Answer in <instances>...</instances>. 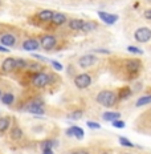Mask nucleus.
Returning a JSON list of instances; mask_svg holds the SVG:
<instances>
[{"mask_svg": "<svg viewBox=\"0 0 151 154\" xmlns=\"http://www.w3.org/2000/svg\"><path fill=\"white\" fill-rule=\"evenodd\" d=\"M4 138H5L7 145L11 147V149H14V150L27 147L32 142V140L29 138L28 133L23 128V125L19 122V120L16 117H15L14 122H12L11 129L8 130V133L5 134Z\"/></svg>", "mask_w": 151, "mask_h": 154, "instance_id": "nucleus-4", "label": "nucleus"}, {"mask_svg": "<svg viewBox=\"0 0 151 154\" xmlns=\"http://www.w3.org/2000/svg\"><path fill=\"white\" fill-rule=\"evenodd\" d=\"M142 17L147 21V23H150V24H151V7H147V8H144V9H143V12H142Z\"/></svg>", "mask_w": 151, "mask_h": 154, "instance_id": "nucleus-35", "label": "nucleus"}, {"mask_svg": "<svg viewBox=\"0 0 151 154\" xmlns=\"http://www.w3.org/2000/svg\"><path fill=\"white\" fill-rule=\"evenodd\" d=\"M144 84H146V88H151V63L149 66H146V69H144Z\"/></svg>", "mask_w": 151, "mask_h": 154, "instance_id": "nucleus-30", "label": "nucleus"}, {"mask_svg": "<svg viewBox=\"0 0 151 154\" xmlns=\"http://www.w3.org/2000/svg\"><path fill=\"white\" fill-rule=\"evenodd\" d=\"M144 2H146V3H147V4H149V5H150V7H151V0H144Z\"/></svg>", "mask_w": 151, "mask_h": 154, "instance_id": "nucleus-44", "label": "nucleus"}, {"mask_svg": "<svg viewBox=\"0 0 151 154\" xmlns=\"http://www.w3.org/2000/svg\"><path fill=\"white\" fill-rule=\"evenodd\" d=\"M15 64H16V57L15 56H7L0 61V76L7 77L12 76L15 70Z\"/></svg>", "mask_w": 151, "mask_h": 154, "instance_id": "nucleus-16", "label": "nucleus"}, {"mask_svg": "<svg viewBox=\"0 0 151 154\" xmlns=\"http://www.w3.org/2000/svg\"><path fill=\"white\" fill-rule=\"evenodd\" d=\"M127 52L131 53L133 56H143V49H140V48L137 45H128Z\"/></svg>", "mask_w": 151, "mask_h": 154, "instance_id": "nucleus-31", "label": "nucleus"}, {"mask_svg": "<svg viewBox=\"0 0 151 154\" xmlns=\"http://www.w3.org/2000/svg\"><path fill=\"white\" fill-rule=\"evenodd\" d=\"M14 120H15V117L11 114H2L0 116V138H2V137H5V134H7L8 130L11 129Z\"/></svg>", "mask_w": 151, "mask_h": 154, "instance_id": "nucleus-19", "label": "nucleus"}, {"mask_svg": "<svg viewBox=\"0 0 151 154\" xmlns=\"http://www.w3.org/2000/svg\"><path fill=\"white\" fill-rule=\"evenodd\" d=\"M119 154H133L131 152H122V153H119Z\"/></svg>", "mask_w": 151, "mask_h": 154, "instance_id": "nucleus-43", "label": "nucleus"}, {"mask_svg": "<svg viewBox=\"0 0 151 154\" xmlns=\"http://www.w3.org/2000/svg\"><path fill=\"white\" fill-rule=\"evenodd\" d=\"M73 63L76 64L77 68L81 72V70H89L99 68V66H105V57H101L95 53H83L76 57Z\"/></svg>", "mask_w": 151, "mask_h": 154, "instance_id": "nucleus-8", "label": "nucleus"}, {"mask_svg": "<svg viewBox=\"0 0 151 154\" xmlns=\"http://www.w3.org/2000/svg\"><path fill=\"white\" fill-rule=\"evenodd\" d=\"M16 81L19 82L20 88L29 89L32 92L40 93V94H45V93L56 92L62 85V77L54 69L48 66L38 73L23 72Z\"/></svg>", "mask_w": 151, "mask_h": 154, "instance_id": "nucleus-2", "label": "nucleus"}, {"mask_svg": "<svg viewBox=\"0 0 151 154\" xmlns=\"http://www.w3.org/2000/svg\"><path fill=\"white\" fill-rule=\"evenodd\" d=\"M19 49L27 51V52H36V51L40 49V43H38L37 33L23 29V35H21Z\"/></svg>", "mask_w": 151, "mask_h": 154, "instance_id": "nucleus-12", "label": "nucleus"}, {"mask_svg": "<svg viewBox=\"0 0 151 154\" xmlns=\"http://www.w3.org/2000/svg\"><path fill=\"white\" fill-rule=\"evenodd\" d=\"M27 63H28L27 57H16L15 70H14V73H12V77H14L15 80H17L19 77L21 76V73L25 70V68H27Z\"/></svg>", "mask_w": 151, "mask_h": 154, "instance_id": "nucleus-23", "label": "nucleus"}, {"mask_svg": "<svg viewBox=\"0 0 151 154\" xmlns=\"http://www.w3.org/2000/svg\"><path fill=\"white\" fill-rule=\"evenodd\" d=\"M105 66L115 80H119L125 84H131L139 80L143 77L146 69L144 61L140 57L114 53L105 57Z\"/></svg>", "mask_w": 151, "mask_h": 154, "instance_id": "nucleus-1", "label": "nucleus"}, {"mask_svg": "<svg viewBox=\"0 0 151 154\" xmlns=\"http://www.w3.org/2000/svg\"><path fill=\"white\" fill-rule=\"evenodd\" d=\"M19 154H20V153H19Z\"/></svg>", "mask_w": 151, "mask_h": 154, "instance_id": "nucleus-48", "label": "nucleus"}, {"mask_svg": "<svg viewBox=\"0 0 151 154\" xmlns=\"http://www.w3.org/2000/svg\"><path fill=\"white\" fill-rule=\"evenodd\" d=\"M149 51H150V52H151V43H150V45H149Z\"/></svg>", "mask_w": 151, "mask_h": 154, "instance_id": "nucleus-46", "label": "nucleus"}, {"mask_svg": "<svg viewBox=\"0 0 151 154\" xmlns=\"http://www.w3.org/2000/svg\"><path fill=\"white\" fill-rule=\"evenodd\" d=\"M83 23H85V19L72 17V16H70V19L68 20L66 25L61 31L57 32V33L61 35V36H64V37H68V38L74 37V36H77V35L81 33L82 27H83Z\"/></svg>", "mask_w": 151, "mask_h": 154, "instance_id": "nucleus-10", "label": "nucleus"}, {"mask_svg": "<svg viewBox=\"0 0 151 154\" xmlns=\"http://www.w3.org/2000/svg\"><path fill=\"white\" fill-rule=\"evenodd\" d=\"M118 142H119L123 147H127V149H134V147H137L133 142H131L130 140L127 138V137H123V136H119V137H118Z\"/></svg>", "mask_w": 151, "mask_h": 154, "instance_id": "nucleus-29", "label": "nucleus"}, {"mask_svg": "<svg viewBox=\"0 0 151 154\" xmlns=\"http://www.w3.org/2000/svg\"><path fill=\"white\" fill-rule=\"evenodd\" d=\"M54 14L53 9L49 8H43V9H38V11L33 12L32 15H29L27 17V23L31 25V27L35 28H40L41 31H45L48 24L50 23L52 20V16Z\"/></svg>", "mask_w": 151, "mask_h": 154, "instance_id": "nucleus-9", "label": "nucleus"}, {"mask_svg": "<svg viewBox=\"0 0 151 154\" xmlns=\"http://www.w3.org/2000/svg\"><path fill=\"white\" fill-rule=\"evenodd\" d=\"M70 19V16L65 12H61V11H54V14L52 16V20L50 23L48 24L47 29L44 32H50V33H57L59 31H61L64 27L66 25L68 20Z\"/></svg>", "mask_w": 151, "mask_h": 154, "instance_id": "nucleus-14", "label": "nucleus"}, {"mask_svg": "<svg viewBox=\"0 0 151 154\" xmlns=\"http://www.w3.org/2000/svg\"><path fill=\"white\" fill-rule=\"evenodd\" d=\"M60 143L59 141V137H57V133H53V134H49V136L44 137L41 138L40 141H37V145L40 147V150H45V149H54L57 147Z\"/></svg>", "mask_w": 151, "mask_h": 154, "instance_id": "nucleus-17", "label": "nucleus"}, {"mask_svg": "<svg viewBox=\"0 0 151 154\" xmlns=\"http://www.w3.org/2000/svg\"><path fill=\"white\" fill-rule=\"evenodd\" d=\"M23 28L7 23H0V45L9 49H16L20 45Z\"/></svg>", "mask_w": 151, "mask_h": 154, "instance_id": "nucleus-5", "label": "nucleus"}, {"mask_svg": "<svg viewBox=\"0 0 151 154\" xmlns=\"http://www.w3.org/2000/svg\"><path fill=\"white\" fill-rule=\"evenodd\" d=\"M117 96H118V101L119 104L125 101H128L131 97H134V93H133V89H131V85L130 84H125L117 88Z\"/></svg>", "mask_w": 151, "mask_h": 154, "instance_id": "nucleus-20", "label": "nucleus"}, {"mask_svg": "<svg viewBox=\"0 0 151 154\" xmlns=\"http://www.w3.org/2000/svg\"><path fill=\"white\" fill-rule=\"evenodd\" d=\"M65 136L68 138H76L77 141H82L85 137V131L82 128L77 126V125H72L68 129H65Z\"/></svg>", "mask_w": 151, "mask_h": 154, "instance_id": "nucleus-22", "label": "nucleus"}, {"mask_svg": "<svg viewBox=\"0 0 151 154\" xmlns=\"http://www.w3.org/2000/svg\"><path fill=\"white\" fill-rule=\"evenodd\" d=\"M121 112L118 110H106L104 113H101V118L104 121H107V122H113L115 120H121Z\"/></svg>", "mask_w": 151, "mask_h": 154, "instance_id": "nucleus-26", "label": "nucleus"}, {"mask_svg": "<svg viewBox=\"0 0 151 154\" xmlns=\"http://www.w3.org/2000/svg\"><path fill=\"white\" fill-rule=\"evenodd\" d=\"M92 100L97 106L104 109H115L119 106L117 89L113 88H101L92 94Z\"/></svg>", "mask_w": 151, "mask_h": 154, "instance_id": "nucleus-6", "label": "nucleus"}, {"mask_svg": "<svg viewBox=\"0 0 151 154\" xmlns=\"http://www.w3.org/2000/svg\"><path fill=\"white\" fill-rule=\"evenodd\" d=\"M20 92H21V89H17L11 81H5V89H4V93H3L0 102H2L4 106L14 109V106L19 100Z\"/></svg>", "mask_w": 151, "mask_h": 154, "instance_id": "nucleus-11", "label": "nucleus"}, {"mask_svg": "<svg viewBox=\"0 0 151 154\" xmlns=\"http://www.w3.org/2000/svg\"><path fill=\"white\" fill-rule=\"evenodd\" d=\"M134 129L138 133H146L151 134V105L147 106V109L140 113L134 121Z\"/></svg>", "mask_w": 151, "mask_h": 154, "instance_id": "nucleus-13", "label": "nucleus"}, {"mask_svg": "<svg viewBox=\"0 0 151 154\" xmlns=\"http://www.w3.org/2000/svg\"><path fill=\"white\" fill-rule=\"evenodd\" d=\"M0 116H2V112H0Z\"/></svg>", "mask_w": 151, "mask_h": 154, "instance_id": "nucleus-47", "label": "nucleus"}, {"mask_svg": "<svg viewBox=\"0 0 151 154\" xmlns=\"http://www.w3.org/2000/svg\"><path fill=\"white\" fill-rule=\"evenodd\" d=\"M0 53H5V54H8V53H11V49L7 47H4V45H0Z\"/></svg>", "mask_w": 151, "mask_h": 154, "instance_id": "nucleus-39", "label": "nucleus"}, {"mask_svg": "<svg viewBox=\"0 0 151 154\" xmlns=\"http://www.w3.org/2000/svg\"><path fill=\"white\" fill-rule=\"evenodd\" d=\"M49 64L52 65L50 68L54 69L56 72H61V70L64 69V65H62V64L59 63V61H56V60H49Z\"/></svg>", "mask_w": 151, "mask_h": 154, "instance_id": "nucleus-34", "label": "nucleus"}, {"mask_svg": "<svg viewBox=\"0 0 151 154\" xmlns=\"http://www.w3.org/2000/svg\"><path fill=\"white\" fill-rule=\"evenodd\" d=\"M40 49L45 53H57L70 47V38L64 37L59 33L50 32H38L37 33Z\"/></svg>", "mask_w": 151, "mask_h": 154, "instance_id": "nucleus-3", "label": "nucleus"}, {"mask_svg": "<svg viewBox=\"0 0 151 154\" xmlns=\"http://www.w3.org/2000/svg\"><path fill=\"white\" fill-rule=\"evenodd\" d=\"M86 114V109L83 106H74L72 109H69L68 112L65 113V117L68 120H72V121H78L81 118L85 117Z\"/></svg>", "mask_w": 151, "mask_h": 154, "instance_id": "nucleus-21", "label": "nucleus"}, {"mask_svg": "<svg viewBox=\"0 0 151 154\" xmlns=\"http://www.w3.org/2000/svg\"><path fill=\"white\" fill-rule=\"evenodd\" d=\"M86 125H88V128H90V129H101V124H98L97 121H88Z\"/></svg>", "mask_w": 151, "mask_h": 154, "instance_id": "nucleus-37", "label": "nucleus"}, {"mask_svg": "<svg viewBox=\"0 0 151 154\" xmlns=\"http://www.w3.org/2000/svg\"><path fill=\"white\" fill-rule=\"evenodd\" d=\"M131 35H133L131 36L133 40L137 44H139V45L151 43V27L150 25H138Z\"/></svg>", "mask_w": 151, "mask_h": 154, "instance_id": "nucleus-15", "label": "nucleus"}, {"mask_svg": "<svg viewBox=\"0 0 151 154\" xmlns=\"http://www.w3.org/2000/svg\"><path fill=\"white\" fill-rule=\"evenodd\" d=\"M5 81H7V80H4L2 77V80H0V100H2V96H3L4 89H5Z\"/></svg>", "mask_w": 151, "mask_h": 154, "instance_id": "nucleus-38", "label": "nucleus"}, {"mask_svg": "<svg viewBox=\"0 0 151 154\" xmlns=\"http://www.w3.org/2000/svg\"><path fill=\"white\" fill-rule=\"evenodd\" d=\"M101 68H94V69H89V70H81L78 75H76V77H73V85L77 91L82 92V91H88L90 89L94 82L98 80L99 75H101Z\"/></svg>", "mask_w": 151, "mask_h": 154, "instance_id": "nucleus-7", "label": "nucleus"}, {"mask_svg": "<svg viewBox=\"0 0 151 154\" xmlns=\"http://www.w3.org/2000/svg\"><path fill=\"white\" fill-rule=\"evenodd\" d=\"M65 154H93V149L90 146H76L69 149Z\"/></svg>", "mask_w": 151, "mask_h": 154, "instance_id": "nucleus-27", "label": "nucleus"}, {"mask_svg": "<svg viewBox=\"0 0 151 154\" xmlns=\"http://www.w3.org/2000/svg\"><path fill=\"white\" fill-rule=\"evenodd\" d=\"M99 28H101L99 23H97V21L93 20V19H86L85 23H83L81 33L82 35H92V33H94V32H97Z\"/></svg>", "mask_w": 151, "mask_h": 154, "instance_id": "nucleus-24", "label": "nucleus"}, {"mask_svg": "<svg viewBox=\"0 0 151 154\" xmlns=\"http://www.w3.org/2000/svg\"><path fill=\"white\" fill-rule=\"evenodd\" d=\"M93 53H95V54H102V56H110V54H113V52H111L110 49H106V48H94L93 49Z\"/></svg>", "mask_w": 151, "mask_h": 154, "instance_id": "nucleus-32", "label": "nucleus"}, {"mask_svg": "<svg viewBox=\"0 0 151 154\" xmlns=\"http://www.w3.org/2000/svg\"><path fill=\"white\" fill-rule=\"evenodd\" d=\"M80 73V69L77 68V65L73 61H69L68 65L65 66V75L66 77H69L70 80H73V77H76V75Z\"/></svg>", "mask_w": 151, "mask_h": 154, "instance_id": "nucleus-28", "label": "nucleus"}, {"mask_svg": "<svg viewBox=\"0 0 151 154\" xmlns=\"http://www.w3.org/2000/svg\"><path fill=\"white\" fill-rule=\"evenodd\" d=\"M101 154H111V152H110V150H104Z\"/></svg>", "mask_w": 151, "mask_h": 154, "instance_id": "nucleus-42", "label": "nucleus"}, {"mask_svg": "<svg viewBox=\"0 0 151 154\" xmlns=\"http://www.w3.org/2000/svg\"><path fill=\"white\" fill-rule=\"evenodd\" d=\"M41 154H54L53 149H45V150H41Z\"/></svg>", "mask_w": 151, "mask_h": 154, "instance_id": "nucleus-40", "label": "nucleus"}, {"mask_svg": "<svg viewBox=\"0 0 151 154\" xmlns=\"http://www.w3.org/2000/svg\"><path fill=\"white\" fill-rule=\"evenodd\" d=\"M31 57H32V59H35V60H37V61L44 63V64H49V59H48V57L41 56V54H37V53H35V52H32Z\"/></svg>", "mask_w": 151, "mask_h": 154, "instance_id": "nucleus-33", "label": "nucleus"}, {"mask_svg": "<svg viewBox=\"0 0 151 154\" xmlns=\"http://www.w3.org/2000/svg\"><path fill=\"white\" fill-rule=\"evenodd\" d=\"M98 17L101 19V21L106 25H114L119 20V16L115 14H109V12L105 11H98Z\"/></svg>", "mask_w": 151, "mask_h": 154, "instance_id": "nucleus-25", "label": "nucleus"}, {"mask_svg": "<svg viewBox=\"0 0 151 154\" xmlns=\"http://www.w3.org/2000/svg\"><path fill=\"white\" fill-rule=\"evenodd\" d=\"M2 7H3V0H0V9H2Z\"/></svg>", "mask_w": 151, "mask_h": 154, "instance_id": "nucleus-45", "label": "nucleus"}, {"mask_svg": "<svg viewBox=\"0 0 151 154\" xmlns=\"http://www.w3.org/2000/svg\"><path fill=\"white\" fill-rule=\"evenodd\" d=\"M151 105V88H144V91L142 92V94H139L135 98L134 106L135 108H144Z\"/></svg>", "mask_w": 151, "mask_h": 154, "instance_id": "nucleus-18", "label": "nucleus"}, {"mask_svg": "<svg viewBox=\"0 0 151 154\" xmlns=\"http://www.w3.org/2000/svg\"><path fill=\"white\" fill-rule=\"evenodd\" d=\"M102 4H107V3H111V2H115V0H99Z\"/></svg>", "mask_w": 151, "mask_h": 154, "instance_id": "nucleus-41", "label": "nucleus"}, {"mask_svg": "<svg viewBox=\"0 0 151 154\" xmlns=\"http://www.w3.org/2000/svg\"><path fill=\"white\" fill-rule=\"evenodd\" d=\"M114 128H117V129H123V128H126V122H125L123 120H115L111 122Z\"/></svg>", "mask_w": 151, "mask_h": 154, "instance_id": "nucleus-36", "label": "nucleus"}]
</instances>
